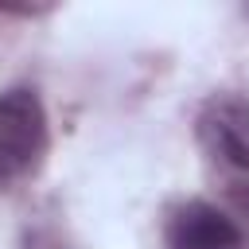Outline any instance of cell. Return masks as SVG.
Here are the masks:
<instances>
[{"mask_svg": "<svg viewBox=\"0 0 249 249\" xmlns=\"http://www.w3.org/2000/svg\"><path fill=\"white\" fill-rule=\"evenodd\" d=\"M195 140L210 175L249 210V97L233 89L210 93L195 113Z\"/></svg>", "mask_w": 249, "mask_h": 249, "instance_id": "cell-1", "label": "cell"}, {"mask_svg": "<svg viewBox=\"0 0 249 249\" xmlns=\"http://www.w3.org/2000/svg\"><path fill=\"white\" fill-rule=\"evenodd\" d=\"M51 152V121L31 86L0 89V191L31 183Z\"/></svg>", "mask_w": 249, "mask_h": 249, "instance_id": "cell-2", "label": "cell"}, {"mask_svg": "<svg viewBox=\"0 0 249 249\" xmlns=\"http://www.w3.org/2000/svg\"><path fill=\"white\" fill-rule=\"evenodd\" d=\"M163 241L167 249H245V233L241 226L218 210L214 202L191 198L179 202L163 226Z\"/></svg>", "mask_w": 249, "mask_h": 249, "instance_id": "cell-3", "label": "cell"}, {"mask_svg": "<svg viewBox=\"0 0 249 249\" xmlns=\"http://www.w3.org/2000/svg\"><path fill=\"white\" fill-rule=\"evenodd\" d=\"M19 249H78V241L66 233V226H58L51 218H35L23 226Z\"/></svg>", "mask_w": 249, "mask_h": 249, "instance_id": "cell-4", "label": "cell"}]
</instances>
